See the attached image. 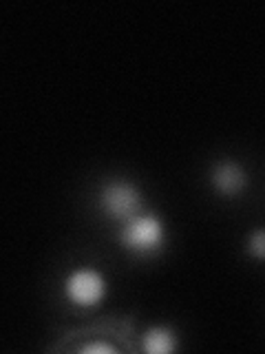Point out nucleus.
I'll use <instances>...</instances> for the list:
<instances>
[{"instance_id":"obj_3","label":"nucleus","mask_w":265,"mask_h":354,"mask_svg":"<svg viewBox=\"0 0 265 354\" xmlns=\"http://www.w3.org/2000/svg\"><path fill=\"white\" fill-rule=\"evenodd\" d=\"M64 295L75 308H95L106 297V279L95 268H75L64 279Z\"/></svg>"},{"instance_id":"obj_1","label":"nucleus","mask_w":265,"mask_h":354,"mask_svg":"<svg viewBox=\"0 0 265 354\" xmlns=\"http://www.w3.org/2000/svg\"><path fill=\"white\" fill-rule=\"evenodd\" d=\"M119 246L139 254V257H150V254L161 252L166 243V228L164 221L155 213H139L137 217H132L124 221L117 232Z\"/></svg>"},{"instance_id":"obj_4","label":"nucleus","mask_w":265,"mask_h":354,"mask_svg":"<svg viewBox=\"0 0 265 354\" xmlns=\"http://www.w3.org/2000/svg\"><path fill=\"white\" fill-rule=\"evenodd\" d=\"M210 184L215 186V191L224 197H237L246 191L248 186V173L243 171V166L235 160H224L213 166L210 173Z\"/></svg>"},{"instance_id":"obj_2","label":"nucleus","mask_w":265,"mask_h":354,"mask_svg":"<svg viewBox=\"0 0 265 354\" xmlns=\"http://www.w3.org/2000/svg\"><path fill=\"white\" fill-rule=\"evenodd\" d=\"M97 206L99 210L113 221H124L137 217L141 213L144 199L139 188L128 182V180H108L97 195Z\"/></svg>"},{"instance_id":"obj_5","label":"nucleus","mask_w":265,"mask_h":354,"mask_svg":"<svg viewBox=\"0 0 265 354\" xmlns=\"http://www.w3.org/2000/svg\"><path fill=\"white\" fill-rule=\"evenodd\" d=\"M141 350L148 354H170L177 350V335L166 326H153L141 335Z\"/></svg>"},{"instance_id":"obj_6","label":"nucleus","mask_w":265,"mask_h":354,"mask_svg":"<svg viewBox=\"0 0 265 354\" xmlns=\"http://www.w3.org/2000/svg\"><path fill=\"white\" fill-rule=\"evenodd\" d=\"M248 252L254 259H265V228H254L248 237Z\"/></svg>"}]
</instances>
